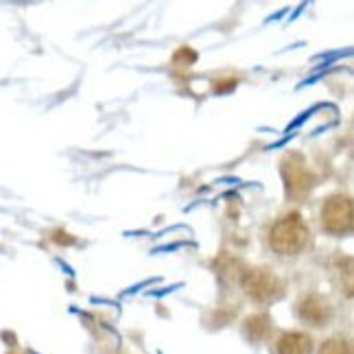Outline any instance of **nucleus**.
I'll return each mask as SVG.
<instances>
[{
  "mask_svg": "<svg viewBox=\"0 0 354 354\" xmlns=\"http://www.w3.org/2000/svg\"><path fill=\"white\" fill-rule=\"evenodd\" d=\"M263 322H267L265 315H254V317H250L248 322H245V333L254 328V333L248 335L250 339H254V342H258V339H263V337L267 335V330H269V328H263V326H261Z\"/></svg>",
  "mask_w": 354,
  "mask_h": 354,
  "instance_id": "obj_8",
  "label": "nucleus"
},
{
  "mask_svg": "<svg viewBox=\"0 0 354 354\" xmlns=\"http://www.w3.org/2000/svg\"><path fill=\"white\" fill-rule=\"evenodd\" d=\"M282 180L291 199H302L315 188V175L308 171L304 158L299 153H289L282 160Z\"/></svg>",
  "mask_w": 354,
  "mask_h": 354,
  "instance_id": "obj_3",
  "label": "nucleus"
},
{
  "mask_svg": "<svg viewBox=\"0 0 354 354\" xmlns=\"http://www.w3.org/2000/svg\"><path fill=\"white\" fill-rule=\"evenodd\" d=\"M319 354H352V346L344 337H330L319 348Z\"/></svg>",
  "mask_w": 354,
  "mask_h": 354,
  "instance_id": "obj_7",
  "label": "nucleus"
},
{
  "mask_svg": "<svg viewBox=\"0 0 354 354\" xmlns=\"http://www.w3.org/2000/svg\"><path fill=\"white\" fill-rule=\"evenodd\" d=\"M278 354H313V339L306 333H284L276 346Z\"/></svg>",
  "mask_w": 354,
  "mask_h": 354,
  "instance_id": "obj_6",
  "label": "nucleus"
},
{
  "mask_svg": "<svg viewBox=\"0 0 354 354\" xmlns=\"http://www.w3.org/2000/svg\"><path fill=\"white\" fill-rule=\"evenodd\" d=\"M310 241V230L299 212H289L269 230V245L280 256H295L302 252Z\"/></svg>",
  "mask_w": 354,
  "mask_h": 354,
  "instance_id": "obj_1",
  "label": "nucleus"
},
{
  "mask_svg": "<svg viewBox=\"0 0 354 354\" xmlns=\"http://www.w3.org/2000/svg\"><path fill=\"white\" fill-rule=\"evenodd\" d=\"M295 308H297V317L308 326H315V328H322V326H326L333 317L330 302L319 293L302 295Z\"/></svg>",
  "mask_w": 354,
  "mask_h": 354,
  "instance_id": "obj_5",
  "label": "nucleus"
},
{
  "mask_svg": "<svg viewBox=\"0 0 354 354\" xmlns=\"http://www.w3.org/2000/svg\"><path fill=\"white\" fill-rule=\"evenodd\" d=\"M243 287L258 304H271V302H276V299H280L284 293L282 280L265 267L250 271V274L245 276Z\"/></svg>",
  "mask_w": 354,
  "mask_h": 354,
  "instance_id": "obj_4",
  "label": "nucleus"
},
{
  "mask_svg": "<svg viewBox=\"0 0 354 354\" xmlns=\"http://www.w3.org/2000/svg\"><path fill=\"white\" fill-rule=\"evenodd\" d=\"M352 199L344 193H335L322 206V227L333 236H344L352 230Z\"/></svg>",
  "mask_w": 354,
  "mask_h": 354,
  "instance_id": "obj_2",
  "label": "nucleus"
}]
</instances>
